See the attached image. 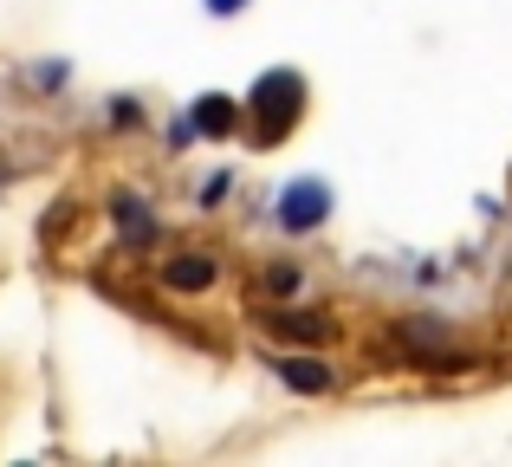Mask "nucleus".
Listing matches in <instances>:
<instances>
[{"mask_svg":"<svg viewBox=\"0 0 512 467\" xmlns=\"http://www.w3.org/2000/svg\"><path fill=\"white\" fill-rule=\"evenodd\" d=\"M305 117V78L292 72V65H273V72L253 78L247 104H240V130H247V143H260V150H279V143L299 130Z\"/></svg>","mask_w":512,"mask_h":467,"instance_id":"f257e3e1","label":"nucleus"},{"mask_svg":"<svg viewBox=\"0 0 512 467\" xmlns=\"http://www.w3.org/2000/svg\"><path fill=\"white\" fill-rule=\"evenodd\" d=\"M104 215H111V228H117V240H124V247H150V240H156V208L143 202V195L117 189Z\"/></svg>","mask_w":512,"mask_h":467,"instance_id":"423d86ee","label":"nucleus"},{"mask_svg":"<svg viewBox=\"0 0 512 467\" xmlns=\"http://www.w3.org/2000/svg\"><path fill=\"white\" fill-rule=\"evenodd\" d=\"M182 117H188V130H195V137H208V143L240 137V98H227V91H201Z\"/></svg>","mask_w":512,"mask_h":467,"instance_id":"20e7f679","label":"nucleus"},{"mask_svg":"<svg viewBox=\"0 0 512 467\" xmlns=\"http://www.w3.org/2000/svg\"><path fill=\"white\" fill-rule=\"evenodd\" d=\"M201 7H208V20H240L253 0H201Z\"/></svg>","mask_w":512,"mask_h":467,"instance_id":"f8f14e48","label":"nucleus"},{"mask_svg":"<svg viewBox=\"0 0 512 467\" xmlns=\"http://www.w3.org/2000/svg\"><path fill=\"white\" fill-rule=\"evenodd\" d=\"M266 292H273V299H292V292H305V266H266Z\"/></svg>","mask_w":512,"mask_h":467,"instance_id":"6e6552de","label":"nucleus"},{"mask_svg":"<svg viewBox=\"0 0 512 467\" xmlns=\"http://www.w3.org/2000/svg\"><path fill=\"white\" fill-rule=\"evenodd\" d=\"M214 279H221V253H208V247H188V253H169L163 260V286L169 292H208Z\"/></svg>","mask_w":512,"mask_h":467,"instance_id":"39448f33","label":"nucleus"},{"mask_svg":"<svg viewBox=\"0 0 512 467\" xmlns=\"http://www.w3.org/2000/svg\"><path fill=\"white\" fill-rule=\"evenodd\" d=\"M65 78H72V65H59V59H52V65H33V85H46V91H59Z\"/></svg>","mask_w":512,"mask_h":467,"instance_id":"9b49d317","label":"nucleus"},{"mask_svg":"<svg viewBox=\"0 0 512 467\" xmlns=\"http://www.w3.org/2000/svg\"><path fill=\"white\" fill-rule=\"evenodd\" d=\"M266 364H273V377L286 383L292 396H331L338 390V370H331L318 351H273Z\"/></svg>","mask_w":512,"mask_h":467,"instance_id":"7ed1b4c3","label":"nucleus"},{"mask_svg":"<svg viewBox=\"0 0 512 467\" xmlns=\"http://www.w3.org/2000/svg\"><path fill=\"white\" fill-rule=\"evenodd\" d=\"M227 189H234V176H227V169H214V176L201 182V208H214V202H221Z\"/></svg>","mask_w":512,"mask_h":467,"instance_id":"9d476101","label":"nucleus"},{"mask_svg":"<svg viewBox=\"0 0 512 467\" xmlns=\"http://www.w3.org/2000/svg\"><path fill=\"white\" fill-rule=\"evenodd\" d=\"M111 124H117V130H137V124H143L137 98H111Z\"/></svg>","mask_w":512,"mask_h":467,"instance_id":"1a4fd4ad","label":"nucleus"},{"mask_svg":"<svg viewBox=\"0 0 512 467\" xmlns=\"http://www.w3.org/2000/svg\"><path fill=\"white\" fill-rule=\"evenodd\" d=\"M331 208H338V189H331L325 176H292L286 189L273 195V221L286 234H318L331 221Z\"/></svg>","mask_w":512,"mask_h":467,"instance_id":"f03ea898","label":"nucleus"},{"mask_svg":"<svg viewBox=\"0 0 512 467\" xmlns=\"http://www.w3.org/2000/svg\"><path fill=\"white\" fill-rule=\"evenodd\" d=\"M273 325L286 331V338H299V344H331V318H312V312H299V305H286V312H273Z\"/></svg>","mask_w":512,"mask_h":467,"instance_id":"0eeeda50","label":"nucleus"}]
</instances>
